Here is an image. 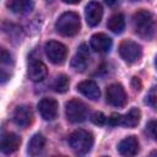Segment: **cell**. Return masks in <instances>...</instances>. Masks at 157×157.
I'll return each instance as SVG.
<instances>
[{"label":"cell","mask_w":157,"mask_h":157,"mask_svg":"<svg viewBox=\"0 0 157 157\" xmlns=\"http://www.w3.org/2000/svg\"><path fill=\"white\" fill-rule=\"evenodd\" d=\"M132 26L135 33L146 39L151 40L157 33V18L148 10H139L132 16Z\"/></svg>","instance_id":"6da1fadb"},{"label":"cell","mask_w":157,"mask_h":157,"mask_svg":"<svg viewBox=\"0 0 157 157\" xmlns=\"http://www.w3.org/2000/svg\"><path fill=\"white\" fill-rule=\"evenodd\" d=\"M80 28H81L80 16L72 11H67V12L61 13L55 22L56 32L64 37L75 36L76 33H78Z\"/></svg>","instance_id":"7a4b0ae2"},{"label":"cell","mask_w":157,"mask_h":157,"mask_svg":"<svg viewBox=\"0 0 157 157\" xmlns=\"http://www.w3.org/2000/svg\"><path fill=\"white\" fill-rule=\"evenodd\" d=\"M93 135L90 131L78 129L75 130L70 136H69V145L70 147L80 155H86L87 152L91 151L93 146Z\"/></svg>","instance_id":"3957f363"},{"label":"cell","mask_w":157,"mask_h":157,"mask_svg":"<svg viewBox=\"0 0 157 157\" xmlns=\"http://www.w3.org/2000/svg\"><path fill=\"white\" fill-rule=\"evenodd\" d=\"M119 54L125 63L134 64L141 59L142 48L139 43L130 39H125L119 44Z\"/></svg>","instance_id":"277c9868"},{"label":"cell","mask_w":157,"mask_h":157,"mask_svg":"<svg viewBox=\"0 0 157 157\" xmlns=\"http://www.w3.org/2000/svg\"><path fill=\"white\" fill-rule=\"evenodd\" d=\"M44 52L47 58L49 59L50 63L55 65H61L65 63L66 56H67V49L66 47L56 40H49L44 45Z\"/></svg>","instance_id":"5b68a950"},{"label":"cell","mask_w":157,"mask_h":157,"mask_svg":"<svg viewBox=\"0 0 157 157\" xmlns=\"http://www.w3.org/2000/svg\"><path fill=\"white\" fill-rule=\"evenodd\" d=\"M65 114L71 123H82L87 118V107L78 99H71L65 104Z\"/></svg>","instance_id":"8992f818"},{"label":"cell","mask_w":157,"mask_h":157,"mask_svg":"<svg viewBox=\"0 0 157 157\" xmlns=\"http://www.w3.org/2000/svg\"><path fill=\"white\" fill-rule=\"evenodd\" d=\"M105 97H107V102L110 105L118 107V108L124 107L126 104V101H128L125 90L119 83H113V85L108 86L107 92H105Z\"/></svg>","instance_id":"52a82bcc"},{"label":"cell","mask_w":157,"mask_h":157,"mask_svg":"<svg viewBox=\"0 0 157 157\" xmlns=\"http://www.w3.org/2000/svg\"><path fill=\"white\" fill-rule=\"evenodd\" d=\"M38 112L44 120H54L58 115V102L54 98H42L38 103Z\"/></svg>","instance_id":"ba28073f"},{"label":"cell","mask_w":157,"mask_h":157,"mask_svg":"<svg viewBox=\"0 0 157 157\" xmlns=\"http://www.w3.org/2000/svg\"><path fill=\"white\" fill-rule=\"evenodd\" d=\"M12 120L13 123L20 126V128H26L28 125H31L32 120H33V112H32V108L29 105H26V104H22V105H18L15 112H13V115H12Z\"/></svg>","instance_id":"9c48e42d"},{"label":"cell","mask_w":157,"mask_h":157,"mask_svg":"<svg viewBox=\"0 0 157 157\" xmlns=\"http://www.w3.org/2000/svg\"><path fill=\"white\" fill-rule=\"evenodd\" d=\"M85 16H86V22L88 26L94 27L99 25L102 17H103V9L102 5L97 1H91L87 4L85 9Z\"/></svg>","instance_id":"30bf717a"},{"label":"cell","mask_w":157,"mask_h":157,"mask_svg":"<svg viewBox=\"0 0 157 157\" xmlns=\"http://www.w3.org/2000/svg\"><path fill=\"white\" fill-rule=\"evenodd\" d=\"M47 66L43 61H40L39 59H32L28 64V69H27V74L28 77L34 81V82H39L43 81L47 76Z\"/></svg>","instance_id":"8fae6325"},{"label":"cell","mask_w":157,"mask_h":157,"mask_svg":"<svg viewBox=\"0 0 157 157\" xmlns=\"http://www.w3.org/2000/svg\"><path fill=\"white\" fill-rule=\"evenodd\" d=\"M21 145V137L13 132H6L1 137L0 142V150L5 155H10L15 152Z\"/></svg>","instance_id":"7c38bea8"},{"label":"cell","mask_w":157,"mask_h":157,"mask_svg":"<svg viewBox=\"0 0 157 157\" xmlns=\"http://www.w3.org/2000/svg\"><path fill=\"white\" fill-rule=\"evenodd\" d=\"M88 59H90V53H88V48L86 44H81L78 47L77 53L75 54V56L71 60V66L72 69H75L78 72L85 71V69L88 65Z\"/></svg>","instance_id":"4fadbf2b"},{"label":"cell","mask_w":157,"mask_h":157,"mask_svg":"<svg viewBox=\"0 0 157 157\" xmlns=\"http://www.w3.org/2000/svg\"><path fill=\"white\" fill-rule=\"evenodd\" d=\"M90 45L97 53H107L112 48V39L104 33H96L91 37Z\"/></svg>","instance_id":"5bb4252c"},{"label":"cell","mask_w":157,"mask_h":157,"mask_svg":"<svg viewBox=\"0 0 157 157\" xmlns=\"http://www.w3.org/2000/svg\"><path fill=\"white\" fill-rule=\"evenodd\" d=\"M76 88L81 94H83L85 97H87L88 99H92V101H97L101 96L98 85L92 80H85V81L80 82Z\"/></svg>","instance_id":"9a60e30c"},{"label":"cell","mask_w":157,"mask_h":157,"mask_svg":"<svg viewBox=\"0 0 157 157\" xmlns=\"http://www.w3.org/2000/svg\"><path fill=\"white\" fill-rule=\"evenodd\" d=\"M139 140L136 136L131 135L123 139L118 145V151L123 156H135L139 152Z\"/></svg>","instance_id":"2e32d148"},{"label":"cell","mask_w":157,"mask_h":157,"mask_svg":"<svg viewBox=\"0 0 157 157\" xmlns=\"http://www.w3.org/2000/svg\"><path fill=\"white\" fill-rule=\"evenodd\" d=\"M7 9L16 15H26L34 7V0H7Z\"/></svg>","instance_id":"e0dca14e"},{"label":"cell","mask_w":157,"mask_h":157,"mask_svg":"<svg viewBox=\"0 0 157 157\" xmlns=\"http://www.w3.org/2000/svg\"><path fill=\"white\" fill-rule=\"evenodd\" d=\"M45 146V139L42 134H34L27 145V152L29 156H37L42 153Z\"/></svg>","instance_id":"ac0fdd59"},{"label":"cell","mask_w":157,"mask_h":157,"mask_svg":"<svg viewBox=\"0 0 157 157\" xmlns=\"http://www.w3.org/2000/svg\"><path fill=\"white\" fill-rule=\"evenodd\" d=\"M107 27L110 32L115 34H120L125 29V17L123 13H115L109 17L107 22Z\"/></svg>","instance_id":"d6986e66"},{"label":"cell","mask_w":157,"mask_h":157,"mask_svg":"<svg viewBox=\"0 0 157 157\" xmlns=\"http://www.w3.org/2000/svg\"><path fill=\"white\" fill-rule=\"evenodd\" d=\"M141 119V112L139 108H131L125 115H123V124L126 128H135Z\"/></svg>","instance_id":"ffe728a7"},{"label":"cell","mask_w":157,"mask_h":157,"mask_svg":"<svg viewBox=\"0 0 157 157\" xmlns=\"http://www.w3.org/2000/svg\"><path fill=\"white\" fill-rule=\"evenodd\" d=\"M69 86H70V81H69V77L66 75L56 76L54 82H53V90L58 93H65L69 90Z\"/></svg>","instance_id":"44dd1931"},{"label":"cell","mask_w":157,"mask_h":157,"mask_svg":"<svg viewBox=\"0 0 157 157\" xmlns=\"http://www.w3.org/2000/svg\"><path fill=\"white\" fill-rule=\"evenodd\" d=\"M145 103L157 110V86H153L148 90V92L145 96Z\"/></svg>","instance_id":"7402d4cb"},{"label":"cell","mask_w":157,"mask_h":157,"mask_svg":"<svg viewBox=\"0 0 157 157\" xmlns=\"http://www.w3.org/2000/svg\"><path fill=\"white\" fill-rule=\"evenodd\" d=\"M91 121L96 125H104L107 123V117L102 112H94L91 115Z\"/></svg>","instance_id":"603a6c76"},{"label":"cell","mask_w":157,"mask_h":157,"mask_svg":"<svg viewBox=\"0 0 157 157\" xmlns=\"http://www.w3.org/2000/svg\"><path fill=\"white\" fill-rule=\"evenodd\" d=\"M108 124L110 126H118V125H121L123 124V115L121 114H117V113H113L109 118H108Z\"/></svg>","instance_id":"cb8c5ba5"},{"label":"cell","mask_w":157,"mask_h":157,"mask_svg":"<svg viewBox=\"0 0 157 157\" xmlns=\"http://www.w3.org/2000/svg\"><path fill=\"white\" fill-rule=\"evenodd\" d=\"M1 61L2 64H12V56L6 49H1Z\"/></svg>","instance_id":"d4e9b609"},{"label":"cell","mask_w":157,"mask_h":157,"mask_svg":"<svg viewBox=\"0 0 157 157\" xmlns=\"http://www.w3.org/2000/svg\"><path fill=\"white\" fill-rule=\"evenodd\" d=\"M148 130L153 136V139L157 141V120H152L148 123Z\"/></svg>","instance_id":"484cf974"},{"label":"cell","mask_w":157,"mask_h":157,"mask_svg":"<svg viewBox=\"0 0 157 157\" xmlns=\"http://www.w3.org/2000/svg\"><path fill=\"white\" fill-rule=\"evenodd\" d=\"M131 85H132V87H134L135 91H140L141 87H142V83H141V81H140L139 77H132V80H131Z\"/></svg>","instance_id":"4316f807"},{"label":"cell","mask_w":157,"mask_h":157,"mask_svg":"<svg viewBox=\"0 0 157 157\" xmlns=\"http://www.w3.org/2000/svg\"><path fill=\"white\" fill-rule=\"evenodd\" d=\"M118 1H119V0H104V2H105L108 6H110V7L115 6V5L118 4Z\"/></svg>","instance_id":"83f0119b"},{"label":"cell","mask_w":157,"mask_h":157,"mask_svg":"<svg viewBox=\"0 0 157 157\" xmlns=\"http://www.w3.org/2000/svg\"><path fill=\"white\" fill-rule=\"evenodd\" d=\"M65 4H70V5H74V4H78L81 0H63Z\"/></svg>","instance_id":"f1b7e54d"},{"label":"cell","mask_w":157,"mask_h":157,"mask_svg":"<svg viewBox=\"0 0 157 157\" xmlns=\"http://www.w3.org/2000/svg\"><path fill=\"white\" fill-rule=\"evenodd\" d=\"M155 66H156V69H157V56H156V59H155Z\"/></svg>","instance_id":"f546056e"},{"label":"cell","mask_w":157,"mask_h":157,"mask_svg":"<svg viewBox=\"0 0 157 157\" xmlns=\"http://www.w3.org/2000/svg\"><path fill=\"white\" fill-rule=\"evenodd\" d=\"M131 1H139V0H131Z\"/></svg>","instance_id":"4dcf8cb0"},{"label":"cell","mask_w":157,"mask_h":157,"mask_svg":"<svg viewBox=\"0 0 157 157\" xmlns=\"http://www.w3.org/2000/svg\"><path fill=\"white\" fill-rule=\"evenodd\" d=\"M48 1H49V0H48Z\"/></svg>","instance_id":"1f68e13d"}]
</instances>
